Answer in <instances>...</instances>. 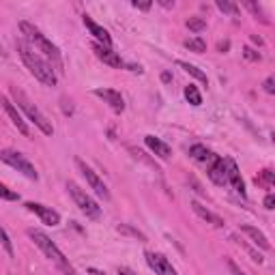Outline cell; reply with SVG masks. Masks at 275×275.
<instances>
[{"mask_svg":"<svg viewBox=\"0 0 275 275\" xmlns=\"http://www.w3.org/2000/svg\"><path fill=\"white\" fill-rule=\"evenodd\" d=\"M84 26L90 30V35L97 39V43L106 45V47H112V37L108 35V30H106L104 26H99L97 22H93V19H90V15H84Z\"/></svg>","mask_w":275,"mask_h":275,"instance_id":"e0dca14e","label":"cell"},{"mask_svg":"<svg viewBox=\"0 0 275 275\" xmlns=\"http://www.w3.org/2000/svg\"><path fill=\"white\" fill-rule=\"evenodd\" d=\"M273 207H275V196H273V193H269V196L264 198V209H269V211H271Z\"/></svg>","mask_w":275,"mask_h":275,"instance_id":"e575fe53","label":"cell"},{"mask_svg":"<svg viewBox=\"0 0 275 275\" xmlns=\"http://www.w3.org/2000/svg\"><path fill=\"white\" fill-rule=\"evenodd\" d=\"M161 80H164V82H170V80H172V76H170L168 71H166V73H161Z\"/></svg>","mask_w":275,"mask_h":275,"instance_id":"60d3db41","label":"cell"},{"mask_svg":"<svg viewBox=\"0 0 275 275\" xmlns=\"http://www.w3.org/2000/svg\"><path fill=\"white\" fill-rule=\"evenodd\" d=\"M116 230H118L120 234H131V237H136V239H140L142 243H146V234H142L140 230H136V228H131V226H127V223H118V226H116Z\"/></svg>","mask_w":275,"mask_h":275,"instance_id":"603a6c76","label":"cell"},{"mask_svg":"<svg viewBox=\"0 0 275 275\" xmlns=\"http://www.w3.org/2000/svg\"><path fill=\"white\" fill-rule=\"evenodd\" d=\"M88 273H90V275H106L104 271H99V269H93V267H90V269H88Z\"/></svg>","mask_w":275,"mask_h":275,"instance_id":"f35d334b","label":"cell"},{"mask_svg":"<svg viewBox=\"0 0 275 275\" xmlns=\"http://www.w3.org/2000/svg\"><path fill=\"white\" fill-rule=\"evenodd\" d=\"M232 241H237V243H239V245H243V247H245V252H247V254H249V256H252V260H256L258 264H260L262 260H264V258H262V254H258V252H256V249H254V247L245 245V243H243L241 239H237V237H232Z\"/></svg>","mask_w":275,"mask_h":275,"instance_id":"83f0119b","label":"cell"},{"mask_svg":"<svg viewBox=\"0 0 275 275\" xmlns=\"http://www.w3.org/2000/svg\"><path fill=\"white\" fill-rule=\"evenodd\" d=\"M191 211L196 213V215H198L202 221H207V223H211V226H215V228H223V226H226L219 215H215V213L209 211L207 207H202L198 200H191Z\"/></svg>","mask_w":275,"mask_h":275,"instance_id":"5bb4252c","label":"cell"},{"mask_svg":"<svg viewBox=\"0 0 275 275\" xmlns=\"http://www.w3.org/2000/svg\"><path fill=\"white\" fill-rule=\"evenodd\" d=\"M28 237L33 239V241H35V245L45 254V258L52 260V262H54L56 267H58L60 271H63L65 275H76V269L69 264V260L65 258V254L58 249V245H56V243H54L52 239L47 237V234H45L43 230H39V228H28Z\"/></svg>","mask_w":275,"mask_h":275,"instance_id":"3957f363","label":"cell"},{"mask_svg":"<svg viewBox=\"0 0 275 275\" xmlns=\"http://www.w3.org/2000/svg\"><path fill=\"white\" fill-rule=\"evenodd\" d=\"M185 99L189 101L191 106H202V95H200V90L193 86V84H189V86H185Z\"/></svg>","mask_w":275,"mask_h":275,"instance_id":"7402d4cb","label":"cell"},{"mask_svg":"<svg viewBox=\"0 0 275 275\" xmlns=\"http://www.w3.org/2000/svg\"><path fill=\"white\" fill-rule=\"evenodd\" d=\"M93 52H95V56L99 58V60H104L106 65H110L112 69H129V71H138L140 73V67H136V65H127L123 58H120L114 49L112 47H106V45H101V43H93Z\"/></svg>","mask_w":275,"mask_h":275,"instance_id":"52a82bcc","label":"cell"},{"mask_svg":"<svg viewBox=\"0 0 275 275\" xmlns=\"http://www.w3.org/2000/svg\"><path fill=\"white\" fill-rule=\"evenodd\" d=\"M11 97H13V101L17 104V108L24 112V114L28 116V120L33 123L37 129H41L45 136H52L54 134V127H52V123L45 118V114L41 110H39L33 101L28 99V95L24 93L22 88H17V86H11Z\"/></svg>","mask_w":275,"mask_h":275,"instance_id":"277c9868","label":"cell"},{"mask_svg":"<svg viewBox=\"0 0 275 275\" xmlns=\"http://www.w3.org/2000/svg\"><path fill=\"white\" fill-rule=\"evenodd\" d=\"M241 232H245L256 247H260V249H264V252H269V249H271V243H269V239H267V234L260 232L258 228L249 226V223H243V226H241Z\"/></svg>","mask_w":275,"mask_h":275,"instance_id":"ac0fdd59","label":"cell"},{"mask_svg":"<svg viewBox=\"0 0 275 275\" xmlns=\"http://www.w3.org/2000/svg\"><path fill=\"white\" fill-rule=\"evenodd\" d=\"M177 65L185 71L187 76H191V78H196L198 82H202V84H209V78H207V73L205 71H200L196 65H189V63H185V60H177Z\"/></svg>","mask_w":275,"mask_h":275,"instance_id":"ffe728a7","label":"cell"},{"mask_svg":"<svg viewBox=\"0 0 275 275\" xmlns=\"http://www.w3.org/2000/svg\"><path fill=\"white\" fill-rule=\"evenodd\" d=\"M217 9L219 11H223V13H230V15H237L239 13V7L234 5V3H230V0H217Z\"/></svg>","mask_w":275,"mask_h":275,"instance_id":"4316f807","label":"cell"},{"mask_svg":"<svg viewBox=\"0 0 275 275\" xmlns=\"http://www.w3.org/2000/svg\"><path fill=\"white\" fill-rule=\"evenodd\" d=\"M93 93H95V97L104 99L112 110L118 112V114L125 110V99H123V95H120L118 90H114V88H95Z\"/></svg>","mask_w":275,"mask_h":275,"instance_id":"4fadbf2b","label":"cell"},{"mask_svg":"<svg viewBox=\"0 0 275 275\" xmlns=\"http://www.w3.org/2000/svg\"><path fill=\"white\" fill-rule=\"evenodd\" d=\"M76 166H78V168H80V172L84 174V179H86V183L90 185V189H93L99 198L108 200V198H110V191H108V187H106V183L99 179L97 172H95L93 168H90V166H86L82 159H76Z\"/></svg>","mask_w":275,"mask_h":275,"instance_id":"ba28073f","label":"cell"},{"mask_svg":"<svg viewBox=\"0 0 275 275\" xmlns=\"http://www.w3.org/2000/svg\"><path fill=\"white\" fill-rule=\"evenodd\" d=\"M185 47L189 49V52H196V54H202V52H207V41L202 37H191L185 41Z\"/></svg>","mask_w":275,"mask_h":275,"instance_id":"44dd1931","label":"cell"},{"mask_svg":"<svg viewBox=\"0 0 275 275\" xmlns=\"http://www.w3.org/2000/svg\"><path fill=\"white\" fill-rule=\"evenodd\" d=\"M146 264L155 271L157 275H179L177 269L172 267V262L164 256V254H157V252H146Z\"/></svg>","mask_w":275,"mask_h":275,"instance_id":"30bf717a","label":"cell"},{"mask_svg":"<svg viewBox=\"0 0 275 275\" xmlns=\"http://www.w3.org/2000/svg\"><path fill=\"white\" fill-rule=\"evenodd\" d=\"M226 159V177H228V183L232 185V189L239 193V196L245 200L247 198V191H245V181H243L241 172H239V166L234 164V161L230 157H223Z\"/></svg>","mask_w":275,"mask_h":275,"instance_id":"7c38bea8","label":"cell"},{"mask_svg":"<svg viewBox=\"0 0 275 275\" xmlns=\"http://www.w3.org/2000/svg\"><path fill=\"white\" fill-rule=\"evenodd\" d=\"M228 269H230L232 275H247V273H243V271H241V267H239V264L234 262V260H228Z\"/></svg>","mask_w":275,"mask_h":275,"instance_id":"d6a6232c","label":"cell"},{"mask_svg":"<svg viewBox=\"0 0 275 275\" xmlns=\"http://www.w3.org/2000/svg\"><path fill=\"white\" fill-rule=\"evenodd\" d=\"M189 157H191L193 161H198L200 166H207V168H209L219 155H215V153L209 151L207 146H202V144H193V146H189Z\"/></svg>","mask_w":275,"mask_h":275,"instance_id":"2e32d148","label":"cell"},{"mask_svg":"<svg viewBox=\"0 0 275 275\" xmlns=\"http://www.w3.org/2000/svg\"><path fill=\"white\" fill-rule=\"evenodd\" d=\"M256 183H260V185H267V187H271V185H273V172H271V170H262L260 174L256 177Z\"/></svg>","mask_w":275,"mask_h":275,"instance_id":"f1b7e54d","label":"cell"},{"mask_svg":"<svg viewBox=\"0 0 275 275\" xmlns=\"http://www.w3.org/2000/svg\"><path fill=\"white\" fill-rule=\"evenodd\" d=\"M252 41H254V43H256V45H262V39H260L258 35H252Z\"/></svg>","mask_w":275,"mask_h":275,"instance_id":"ab89813d","label":"cell"},{"mask_svg":"<svg viewBox=\"0 0 275 275\" xmlns=\"http://www.w3.org/2000/svg\"><path fill=\"white\" fill-rule=\"evenodd\" d=\"M217 49H219L221 54H226L228 49H230V41H219V43H217Z\"/></svg>","mask_w":275,"mask_h":275,"instance_id":"d590c367","label":"cell"},{"mask_svg":"<svg viewBox=\"0 0 275 275\" xmlns=\"http://www.w3.org/2000/svg\"><path fill=\"white\" fill-rule=\"evenodd\" d=\"M17 198H19V196H17L13 189H9L7 185H3V183H0V200H17Z\"/></svg>","mask_w":275,"mask_h":275,"instance_id":"f546056e","label":"cell"},{"mask_svg":"<svg viewBox=\"0 0 275 275\" xmlns=\"http://www.w3.org/2000/svg\"><path fill=\"white\" fill-rule=\"evenodd\" d=\"M144 144H146L153 153H155L159 159H170V157H172V148L166 144L164 140H159V138H155V136H146V138H144Z\"/></svg>","mask_w":275,"mask_h":275,"instance_id":"d6986e66","label":"cell"},{"mask_svg":"<svg viewBox=\"0 0 275 275\" xmlns=\"http://www.w3.org/2000/svg\"><path fill=\"white\" fill-rule=\"evenodd\" d=\"M17 47V54L22 58V63L26 65V69L35 76V80H39L43 86H56L58 84V78H56V71L52 69V65L37 52V49L30 45L24 39H17L15 41Z\"/></svg>","mask_w":275,"mask_h":275,"instance_id":"6da1fadb","label":"cell"},{"mask_svg":"<svg viewBox=\"0 0 275 275\" xmlns=\"http://www.w3.org/2000/svg\"><path fill=\"white\" fill-rule=\"evenodd\" d=\"M118 275H136L131 269H127V267H118Z\"/></svg>","mask_w":275,"mask_h":275,"instance_id":"8d00e7d4","label":"cell"},{"mask_svg":"<svg viewBox=\"0 0 275 275\" xmlns=\"http://www.w3.org/2000/svg\"><path fill=\"white\" fill-rule=\"evenodd\" d=\"M0 245L5 247V252L9 254V258H13L15 256V252H13V243H11V239H9V234H7V230L0 226Z\"/></svg>","mask_w":275,"mask_h":275,"instance_id":"d4e9b609","label":"cell"},{"mask_svg":"<svg viewBox=\"0 0 275 275\" xmlns=\"http://www.w3.org/2000/svg\"><path fill=\"white\" fill-rule=\"evenodd\" d=\"M19 30H22V35L28 39V43L49 60V65H52L54 71H63V56H60V49L49 41L41 30L33 26L30 22H19Z\"/></svg>","mask_w":275,"mask_h":275,"instance_id":"7a4b0ae2","label":"cell"},{"mask_svg":"<svg viewBox=\"0 0 275 275\" xmlns=\"http://www.w3.org/2000/svg\"><path fill=\"white\" fill-rule=\"evenodd\" d=\"M0 159H3L7 166H11L13 170L22 172V174H24L26 179H30V181H37V179H39L37 168H35L33 164H30V161H28V159H26L19 151H13V148H3V151H0Z\"/></svg>","mask_w":275,"mask_h":275,"instance_id":"8992f818","label":"cell"},{"mask_svg":"<svg viewBox=\"0 0 275 275\" xmlns=\"http://www.w3.org/2000/svg\"><path fill=\"white\" fill-rule=\"evenodd\" d=\"M30 213H35V215L41 219L45 226H58L60 223V215L52 209V207H45V205H39V202H26L24 205Z\"/></svg>","mask_w":275,"mask_h":275,"instance_id":"8fae6325","label":"cell"},{"mask_svg":"<svg viewBox=\"0 0 275 275\" xmlns=\"http://www.w3.org/2000/svg\"><path fill=\"white\" fill-rule=\"evenodd\" d=\"M207 172H209V179L215 183V185H226L228 183V177H226V159L223 157H217L213 164L207 168Z\"/></svg>","mask_w":275,"mask_h":275,"instance_id":"9a60e30c","label":"cell"},{"mask_svg":"<svg viewBox=\"0 0 275 275\" xmlns=\"http://www.w3.org/2000/svg\"><path fill=\"white\" fill-rule=\"evenodd\" d=\"M67 189H69V193H71V198H73L76 207L82 211L86 217H90V219H99V217H101V207L88 196V193H86L82 187L78 185V183L69 181V183H67Z\"/></svg>","mask_w":275,"mask_h":275,"instance_id":"5b68a950","label":"cell"},{"mask_svg":"<svg viewBox=\"0 0 275 275\" xmlns=\"http://www.w3.org/2000/svg\"><path fill=\"white\" fill-rule=\"evenodd\" d=\"M185 26L189 30H193V33H202V30H207V22L202 17H189L185 22Z\"/></svg>","mask_w":275,"mask_h":275,"instance_id":"484cf974","label":"cell"},{"mask_svg":"<svg viewBox=\"0 0 275 275\" xmlns=\"http://www.w3.org/2000/svg\"><path fill=\"white\" fill-rule=\"evenodd\" d=\"M262 88H264V93H267V95H275V78H273V76H269L267 80H264Z\"/></svg>","mask_w":275,"mask_h":275,"instance_id":"1f68e13d","label":"cell"},{"mask_svg":"<svg viewBox=\"0 0 275 275\" xmlns=\"http://www.w3.org/2000/svg\"><path fill=\"white\" fill-rule=\"evenodd\" d=\"M159 5H161V7H166V9L174 7V3H170V0H159Z\"/></svg>","mask_w":275,"mask_h":275,"instance_id":"74e56055","label":"cell"},{"mask_svg":"<svg viewBox=\"0 0 275 275\" xmlns=\"http://www.w3.org/2000/svg\"><path fill=\"white\" fill-rule=\"evenodd\" d=\"M134 7L142 9V11H148V9L153 7V3H151V0H146V3H138V0H134Z\"/></svg>","mask_w":275,"mask_h":275,"instance_id":"836d02e7","label":"cell"},{"mask_svg":"<svg viewBox=\"0 0 275 275\" xmlns=\"http://www.w3.org/2000/svg\"><path fill=\"white\" fill-rule=\"evenodd\" d=\"M245 7L249 9L252 13H254V17H256V19H260L262 24H269V19H267V13L262 11V7H260V5H256V3H252V0H247V3H245Z\"/></svg>","mask_w":275,"mask_h":275,"instance_id":"cb8c5ba5","label":"cell"},{"mask_svg":"<svg viewBox=\"0 0 275 275\" xmlns=\"http://www.w3.org/2000/svg\"><path fill=\"white\" fill-rule=\"evenodd\" d=\"M0 104H3V108H5V112H7V116L9 118H11V123L17 127V131H19V134H22V136H30V129H28V125L24 123V116H22V112H19L17 110V106L13 104V101L11 99H9V97H0Z\"/></svg>","mask_w":275,"mask_h":275,"instance_id":"9c48e42d","label":"cell"},{"mask_svg":"<svg viewBox=\"0 0 275 275\" xmlns=\"http://www.w3.org/2000/svg\"><path fill=\"white\" fill-rule=\"evenodd\" d=\"M243 56H245L247 60H254V63H258V60L262 58V56L256 52V49H252L249 45H245V47H243Z\"/></svg>","mask_w":275,"mask_h":275,"instance_id":"4dcf8cb0","label":"cell"}]
</instances>
